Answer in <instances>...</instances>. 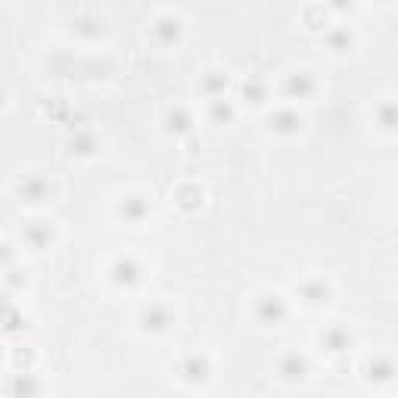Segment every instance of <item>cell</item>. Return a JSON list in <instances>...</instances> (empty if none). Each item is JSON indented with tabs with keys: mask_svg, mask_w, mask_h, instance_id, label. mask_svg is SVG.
Segmentation results:
<instances>
[{
	"mask_svg": "<svg viewBox=\"0 0 398 398\" xmlns=\"http://www.w3.org/2000/svg\"><path fill=\"white\" fill-rule=\"evenodd\" d=\"M286 94H290L293 100H308L311 94H315V78L311 75H305V72H295L286 78Z\"/></svg>",
	"mask_w": 398,
	"mask_h": 398,
	"instance_id": "obj_11",
	"label": "cell"
},
{
	"mask_svg": "<svg viewBox=\"0 0 398 398\" xmlns=\"http://www.w3.org/2000/svg\"><path fill=\"white\" fill-rule=\"evenodd\" d=\"M174 202L184 211H197L202 206V190L197 187V184H181V187L174 190Z\"/></svg>",
	"mask_w": 398,
	"mask_h": 398,
	"instance_id": "obj_13",
	"label": "cell"
},
{
	"mask_svg": "<svg viewBox=\"0 0 398 398\" xmlns=\"http://www.w3.org/2000/svg\"><path fill=\"white\" fill-rule=\"evenodd\" d=\"M140 277H143V268H140V261L137 258H131V256H125V258H118L115 265H112V281L118 286H137L140 283Z\"/></svg>",
	"mask_w": 398,
	"mask_h": 398,
	"instance_id": "obj_4",
	"label": "cell"
},
{
	"mask_svg": "<svg viewBox=\"0 0 398 398\" xmlns=\"http://www.w3.org/2000/svg\"><path fill=\"white\" fill-rule=\"evenodd\" d=\"M305 374H308V361H305V355L299 352H286L281 358V377L290 379V383H295V379H305Z\"/></svg>",
	"mask_w": 398,
	"mask_h": 398,
	"instance_id": "obj_7",
	"label": "cell"
},
{
	"mask_svg": "<svg viewBox=\"0 0 398 398\" xmlns=\"http://www.w3.org/2000/svg\"><path fill=\"white\" fill-rule=\"evenodd\" d=\"M16 389H19V392H38V383H31V379H19V383H16Z\"/></svg>",
	"mask_w": 398,
	"mask_h": 398,
	"instance_id": "obj_26",
	"label": "cell"
},
{
	"mask_svg": "<svg viewBox=\"0 0 398 398\" xmlns=\"http://www.w3.org/2000/svg\"><path fill=\"white\" fill-rule=\"evenodd\" d=\"M140 327L147 330V333H165V330L172 327V311H168V305L150 302L147 308L140 311Z\"/></svg>",
	"mask_w": 398,
	"mask_h": 398,
	"instance_id": "obj_3",
	"label": "cell"
},
{
	"mask_svg": "<svg viewBox=\"0 0 398 398\" xmlns=\"http://www.w3.org/2000/svg\"><path fill=\"white\" fill-rule=\"evenodd\" d=\"M209 118H211V122H218V125L234 122V103H231V100H224V97H211Z\"/></svg>",
	"mask_w": 398,
	"mask_h": 398,
	"instance_id": "obj_16",
	"label": "cell"
},
{
	"mask_svg": "<svg viewBox=\"0 0 398 398\" xmlns=\"http://www.w3.org/2000/svg\"><path fill=\"white\" fill-rule=\"evenodd\" d=\"M370 379H379V383H386V379L389 377H392V361H389V358H374V361H370Z\"/></svg>",
	"mask_w": 398,
	"mask_h": 398,
	"instance_id": "obj_20",
	"label": "cell"
},
{
	"mask_svg": "<svg viewBox=\"0 0 398 398\" xmlns=\"http://www.w3.org/2000/svg\"><path fill=\"white\" fill-rule=\"evenodd\" d=\"M268 125L274 134L293 137V134H299V128H302V115L295 112V109H277V112L268 118Z\"/></svg>",
	"mask_w": 398,
	"mask_h": 398,
	"instance_id": "obj_6",
	"label": "cell"
},
{
	"mask_svg": "<svg viewBox=\"0 0 398 398\" xmlns=\"http://www.w3.org/2000/svg\"><path fill=\"white\" fill-rule=\"evenodd\" d=\"M202 90H206L209 97H224V90H227V75H221V72H209L206 78H202Z\"/></svg>",
	"mask_w": 398,
	"mask_h": 398,
	"instance_id": "obj_17",
	"label": "cell"
},
{
	"mask_svg": "<svg viewBox=\"0 0 398 398\" xmlns=\"http://www.w3.org/2000/svg\"><path fill=\"white\" fill-rule=\"evenodd\" d=\"M209 374H211V364H209L206 355L193 352V355H187V358L181 361V377L187 379V383H206Z\"/></svg>",
	"mask_w": 398,
	"mask_h": 398,
	"instance_id": "obj_5",
	"label": "cell"
},
{
	"mask_svg": "<svg viewBox=\"0 0 398 398\" xmlns=\"http://www.w3.org/2000/svg\"><path fill=\"white\" fill-rule=\"evenodd\" d=\"M152 38H156V44L162 47H177L184 38V25L177 16H159L156 22H152Z\"/></svg>",
	"mask_w": 398,
	"mask_h": 398,
	"instance_id": "obj_2",
	"label": "cell"
},
{
	"mask_svg": "<svg viewBox=\"0 0 398 398\" xmlns=\"http://www.w3.org/2000/svg\"><path fill=\"white\" fill-rule=\"evenodd\" d=\"M286 315H290V308H286V302L281 299V295H261V299L256 302V318H258L265 327L283 324Z\"/></svg>",
	"mask_w": 398,
	"mask_h": 398,
	"instance_id": "obj_1",
	"label": "cell"
},
{
	"mask_svg": "<svg viewBox=\"0 0 398 398\" xmlns=\"http://www.w3.org/2000/svg\"><path fill=\"white\" fill-rule=\"evenodd\" d=\"M320 342H324V349H327V352L340 355V352H345V349L352 345V333H349L345 327H330V330H324Z\"/></svg>",
	"mask_w": 398,
	"mask_h": 398,
	"instance_id": "obj_12",
	"label": "cell"
},
{
	"mask_svg": "<svg viewBox=\"0 0 398 398\" xmlns=\"http://www.w3.org/2000/svg\"><path fill=\"white\" fill-rule=\"evenodd\" d=\"M78 31L84 38H97L100 31H103V25H97L94 19H78Z\"/></svg>",
	"mask_w": 398,
	"mask_h": 398,
	"instance_id": "obj_22",
	"label": "cell"
},
{
	"mask_svg": "<svg viewBox=\"0 0 398 398\" xmlns=\"http://www.w3.org/2000/svg\"><path fill=\"white\" fill-rule=\"evenodd\" d=\"M165 122H168V131L172 134H190L193 131V115L187 112L184 106H174V109H168V115H165Z\"/></svg>",
	"mask_w": 398,
	"mask_h": 398,
	"instance_id": "obj_15",
	"label": "cell"
},
{
	"mask_svg": "<svg viewBox=\"0 0 398 398\" xmlns=\"http://www.w3.org/2000/svg\"><path fill=\"white\" fill-rule=\"evenodd\" d=\"M19 197L25 202H44L50 197V184L41 174H31V177H25V181L19 184Z\"/></svg>",
	"mask_w": 398,
	"mask_h": 398,
	"instance_id": "obj_9",
	"label": "cell"
},
{
	"mask_svg": "<svg viewBox=\"0 0 398 398\" xmlns=\"http://www.w3.org/2000/svg\"><path fill=\"white\" fill-rule=\"evenodd\" d=\"M330 6H333V10H340V13H345V10H352L355 6V0H327Z\"/></svg>",
	"mask_w": 398,
	"mask_h": 398,
	"instance_id": "obj_24",
	"label": "cell"
},
{
	"mask_svg": "<svg viewBox=\"0 0 398 398\" xmlns=\"http://www.w3.org/2000/svg\"><path fill=\"white\" fill-rule=\"evenodd\" d=\"M299 295L308 305H324V302H330V286L320 281V277H308V281L299 286Z\"/></svg>",
	"mask_w": 398,
	"mask_h": 398,
	"instance_id": "obj_10",
	"label": "cell"
},
{
	"mask_svg": "<svg viewBox=\"0 0 398 398\" xmlns=\"http://www.w3.org/2000/svg\"><path fill=\"white\" fill-rule=\"evenodd\" d=\"M0 103H4V90H0Z\"/></svg>",
	"mask_w": 398,
	"mask_h": 398,
	"instance_id": "obj_28",
	"label": "cell"
},
{
	"mask_svg": "<svg viewBox=\"0 0 398 398\" xmlns=\"http://www.w3.org/2000/svg\"><path fill=\"white\" fill-rule=\"evenodd\" d=\"M243 97L249 100V103H265L268 97V84L261 78H249L246 84H243Z\"/></svg>",
	"mask_w": 398,
	"mask_h": 398,
	"instance_id": "obj_18",
	"label": "cell"
},
{
	"mask_svg": "<svg viewBox=\"0 0 398 398\" xmlns=\"http://www.w3.org/2000/svg\"><path fill=\"white\" fill-rule=\"evenodd\" d=\"M327 41H330V47H333V50H349L352 35H349V28H333L327 35Z\"/></svg>",
	"mask_w": 398,
	"mask_h": 398,
	"instance_id": "obj_21",
	"label": "cell"
},
{
	"mask_svg": "<svg viewBox=\"0 0 398 398\" xmlns=\"http://www.w3.org/2000/svg\"><path fill=\"white\" fill-rule=\"evenodd\" d=\"M10 258H13L10 246H6V243H0V261H4V265H10Z\"/></svg>",
	"mask_w": 398,
	"mask_h": 398,
	"instance_id": "obj_27",
	"label": "cell"
},
{
	"mask_svg": "<svg viewBox=\"0 0 398 398\" xmlns=\"http://www.w3.org/2000/svg\"><path fill=\"white\" fill-rule=\"evenodd\" d=\"M22 240L28 243L31 249H47L53 234H50V224H44V221H28L22 227Z\"/></svg>",
	"mask_w": 398,
	"mask_h": 398,
	"instance_id": "obj_8",
	"label": "cell"
},
{
	"mask_svg": "<svg viewBox=\"0 0 398 398\" xmlns=\"http://www.w3.org/2000/svg\"><path fill=\"white\" fill-rule=\"evenodd\" d=\"M383 128H389V131H392V128H395V115H392V103H386V106H383Z\"/></svg>",
	"mask_w": 398,
	"mask_h": 398,
	"instance_id": "obj_23",
	"label": "cell"
},
{
	"mask_svg": "<svg viewBox=\"0 0 398 398\" xmlns=\"http://www.w3.org/2000/svg\"><path fill=\"white\" fill-rule=\"evenodd\" d=\"M147 215H150V202L143 199V197H128V199L122 202V218L128 224H140Z\"/></svg>",
	"mask_w": 398,
	"mask_h": 398,
	"instance_id": "obj_14",
	"label": "cell"
},
{
	"mask_svg": "<svg viewBox=\"0 0 398 398\" xmlns=\"http://www.w3.org/2000/svg\"><path fill=\"white\" fill-rule=\"evenodd\" d=\"M94 147H97V140H94V134L90 131H78L72 137V152H78V156H90Z\"/></svg>",
	"mask_w": 398,
	"mask_h": 398,
	"instance_id": "obj_19",
	"label": "cell"
},
{
	"mask_svg": "<svg viewBox=\"0 0 398 398\" xmlns=\"http://www.w3.org/2000/svg\"><path fill=\"white\" fill-rule=\"evenodd\" d=\"M6 283H10V286H22V283H25V277H19V271L10 268V271H6Z\"/></svg>",
	"mask_w": 398,
	"mask_h": 398,
	"instance_id": "obj_25",
	"label": "cell"
}]
</instances>
